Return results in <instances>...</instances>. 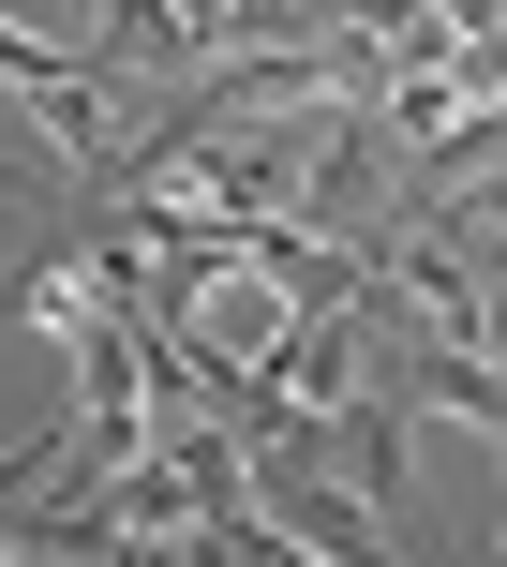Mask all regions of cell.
I'll use <instances>...</instances> for the list:
<instances>
[{"label":"cell","instance_id":"obj_1","mask_svg":"<svg viewBox=\"0 0 507 567\" xmlns=\"http://www.w3.org/2000/svg\"><path fill=\"white\" fill-rule=\"evenodd\" d=\"M269 508H283V538H299V553H329V567H403L373 508H329V493L299 478V449H269Z\"/></svg>","mask_w":507,"mask_h":567}]
</instances>
